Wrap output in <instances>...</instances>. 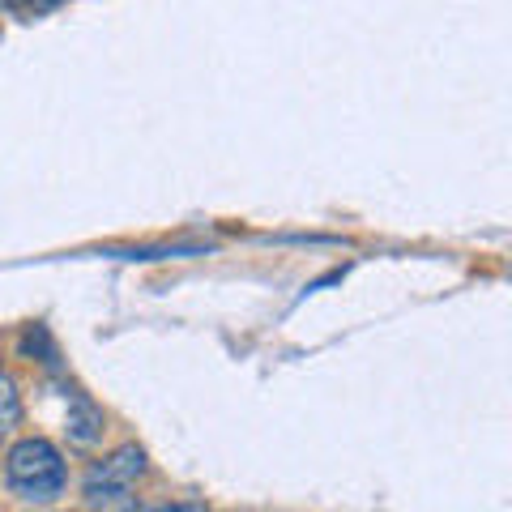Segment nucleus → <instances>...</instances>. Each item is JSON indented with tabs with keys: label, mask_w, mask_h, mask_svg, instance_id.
<instances>
[{
	"label": "nucleus",
	"mask_w": 512,
	"mask_h": 512,
	"mask_svg": "<svg viewBox=\"0 0 512 512\" xmlns=\"http://www.w3.org/2000/svg\"><path fill=\"white\" fill-rule=\"evenodd\" d=\"M47 5H56V0H47Z\"/></svg>",
	"instance_id": "obj_7"
},
{
	"label": "nucleus",
	"mask_w": 512,
	"mask_h": 512,
	"mask_svg": "<svg viewBox=\"0 0 512 512\" xmlns=\"http://www.w3.org/2000/svg\"><path fill=\"white\" fill-rule=\"evenodd\" d=\"M22 427V393L5 372H0V444Z\"/></svg>",
	"instance_id": "obj_4"
},
{
	"label": "nucleus",
	"mask_w": 512,
	"mask_h": 512,
	"mask_svg": "<svg viewBox=\"0 0 512 512\" xmlns=\"http://www.w3.org/2000/svg\"><path fill=\"white\" fill-rule=\"evenodd\" d=\"M5 483L26 504H52L56 495L64 491V483H69V466H64V453L52 440L26 436V440H18L9 448Z\"/></svg>",
	"instance_id": "obj_1"
},
{
	"label": "nucleus",
	"mask_w": 512,
	"mask_h": 512,
	"mask_svg": "<svg viewBox=\"0 0 512 512\" xmlns=\"http://www.w3.org/2000/svg\"><path fill=\"white\" fill-rule=\"evenodd\" d=\"M9 5H26V0H9Z\"/></svg>",
	"instance_id": "obj_6"
},
{
	"label": "nucleus",
	"mask_w": 512,
	"mask_h": 512,
	"mask_svg": "<svg viewBox=\"0 0 512 512\" xmlns=\"http://www.w3.org/2000/svg\"><path fill=\"white\" fill-rule=\"evenodd\" d=\"M141 474H146V448H137V444L116 448V453L103 457L99 466H90V474H86V504L103 508V504L128 500V491L137 487Z\"/></svg>",
	"instance_id": "obj_2"
},
{
	"label": "nucleus",
	"mask_w": 512,
	"mask_h": 512,
	"mask_svg": "<svg viewBox=\"0 0 512 512\" xmlns=\"http://www.w3.org/2000/svg\"><path fill=\"white\" fill-rule=\"evenodd\" d=\"M64 431L77 448H94L103 440V410L82 393H69V410H64Z\"/></svg>",
	"instance_id": "obj_3"
},
{
	"label": "nucleus",
	"mask_w": 512,
	"mask_h": 512,
	"mask_svg": "<svg viewBox=\"0 0 512 512\" xmlns=\"http://www.w3.org/2000/svg\"><path fill=\"white\" fill-rule=\"evenodd\" d=\"M167 512H205L201 504H175V508H167Z\"/></svg>",
	"instance_id": "obj_5"
}]
</instances>
